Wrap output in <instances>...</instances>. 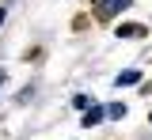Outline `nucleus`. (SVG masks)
<instances>
[{
  "label": "nucleus",
  "instance_id": "1",
  "mask_svg": "<svg viewBox=\"0 0 152 140\" xmlns=\"http://www.w3.org/2000/svg\"><path fill=\"white\" fill-rule=\"evenodd\" d=\"M133 0H95V8H99V15L103 19H110V15H118V12H126Z\"/></svg>",
  "mask_w": 152,
  "mask_h": 140
},
{
  "label": "nucleus",
  "instance_id": "2",
  "mask_svg": "<svg viewBox=\"0 0 152 140\" xmlns=\"http://www.w3.org/2000/svg\"><path fill=\"white\" fill-rule=\"evenodd\" d=\"M103 114H107V110H99V106H91V110H88V114H84V125H88V129H91V125H99V121H103Z\"/></svg>",
  "mask_w": 152,
  "mask_h": 140
},
{
  "label": "nucleus",
  "instance_id": "3",
  "mask_svg": "<svg viewBox=\"0 0 152 140\" xmlns=\"http://www.w3.org/2000/svg\"><path fill=\"white\" fill-rule=\"evenodd\" d=\"M118 34H126V38H141V34H145V27H137V23H126V27H118Z\"/></svg>",
  "mask_w": 152,
  "mask_h": 140
},
{
  "label": "nucleus",
  "instance_id": "4",
  "mask_svg": "<svg viewBox=\"0 0 152 140\" xmlns=\"http://www.w3.org/2000/svg\"><path fill=\"white\" fill-rule=\"evenodd\" d=\"M137 80H141V72L129 68V72H122V76H118V87H122V83H137Z\"/></svg>",
  "mask_w": 152,
  "mask_h": 140
},
{
  "label": "nucleus",
  "instance_id": "5",
  "mask_svg": "<svg viewBox=\"0 0 152 140\" xmlns=\"http://www.w3.org/2000/svg\"><path fill=\"white\" fill-rule=\"evenodd\" d=\"M107 114H110V118H126V106H122V102H114V106H107Z\"/></svg>",
  "mask_w": 152,
  "mask_h": 140
},
{
  "label": "nucleus",
  "instance_id": "6",
  "mask_svg": "<svg viewBox=\"0 0 152 140\" xmlns=\"http://www.w3.org/2000/svg\"><path fill=\"white\" fill-rule=\"evenodd\" d=\"M4 80H8V76H4V68H0V87H4Z\"/></svg>",
  "mask_w": 152,
  "mask_h": 140
},
{
  "label": "nucleus",
  "instance_id": "7",
  "mask_svg": "<svg viewBox=\"0 0 152 140\" xmlns=\"http://www.w3.org/2000/svg\"><path fill=\"white\" fill-rule=\"evenodd\" d=\"M0 23H4V8H0Z\"/></svg>",
  "mask_w": 152,
  "mask_h": 140
}]
</instances>
